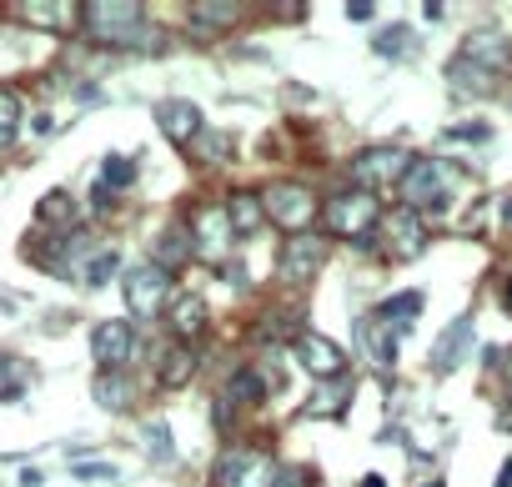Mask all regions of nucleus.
<instances>
[{
  "instance_id": "1",
  "label": "nucleus",
  "mask_w": 512,
  "mask_h": 487,
  "mask_svg": "<svg viewBox=\"0 0 512 487\" xmlns=\"http://www.w3.org/2000/svg\"><path fill=\"white\" fill-rule=\"evenodd\" d=\"M81 26L101 46H121V51L161 46V31L151 26L146 6H136V0H86V6H81Z\"/></svg>"
},
{
  "instance_id": "2",
  "label": "nucleus",
  "mask_w": 512,
  "mask_h": 487,
  "mask_svg": "<svg viewBox=\"0 0 512 487\" xmlns=\"http://www.w3.org/2000/svg\"><path fill=\"white\" fill-rule=\"evenodd\" d=\"M447 76L457 91H492L502 76H512V36L502 26H477Z\"/></svg>"
},
{
  "instance_id": "3",
  "label": "nucleus",
  "mask_w": 512,
  "mask_h": 487,
  "mask_svg": "<svg viewBox=\"0 0 512 487\" xmlns=\"http://www.w3.org/2000/svg\"><path fill=\"white\" fill-rule=\"evenodd\" d=\"M462 186H467V171H462L457 161H447V156H412L407 176L397 181L402 201H407L417 216H422V211H447V206L462 196Z\"/></svg>"
},
{
  "instance_id": "4",
  "label": "nucleus",
  "mask_w": 512,
  "mask_h": 487,
  "mask_svg": "<svg viewBox=\"0 0 512 487\" xmlns=\"http://www.w3.org/2000/svg\"><path fill=\"white\" fill-rule=\"evenodd\" d=\"M277 452L256 447V442H231L216 462H211V487H277Z\"/></svg>"
},
{
  "instance_id": "5",
  "label": "nucleus",
  "mask_w": 512,
  "mask_h": 487,
  "mask_svg": "<svg viewBox=\"0 0 512 487\" xmlns=\"http://www.w3.org/2000/svg\"><path fill=\"white\" fill-rule=\"evenodd\" d=\"M427 241H432L427 216H417L412 206L382 211V221H377V247H382L387 262H417V257L427 252Z\"/></svg>"
},
{
  "instance_id": "6",
  "label": "nucleus",
  "mask_w": 512,
  "mask_h": 487,
  "mask_svg": "<svg viewBox=\"0 0 512 487\" xmlns=\"http://www.w3.org/2000/svg\"><path fill=\"white\" fill-rule=\"evenodd\" d=\"M377 221H382V206H377V196L362 191V186L337 191V196L322 206V226H327L332 236H342V241H367Z\"/></svg>"
},
{
  "instance_id": "7",
  "label": "nucleus",
  "mask_w": 512,
  "mask_h": 487,
  "mask_svg": "<svg viewBox=\"0 0 512 487\" xmlns=\"http://www.w3.org/2000/svg\"><path fill=\"white\" fill-rule=\"evenodd\" d=\"M262 206H267V216H272L282 231H292V236H302V231L322 216L312 186H302V181H272V186L262 191Z\"/></svg>"
},
{
  "instance_id": "8",
  "label": "nucleus",
  "mask_w": 512,
  "mask_h": 487,
  "mask_svg": "<svg viewBox=\"0 0 512 487\" xmlns=\"http://www.w3.org/2000/svg\"><path fill=\"white\" fill-rule=\"evenodd\" d=\"M126 307H131V317H161L166 307H171V272L166 267H156V262H141V267H131L126 272Z\"/></svg>"
},
{
  "instance_id": "9",
  "label": "nucleus",
  "mask_w": 512,
  "mask_h": 487,
  "mask_svg": "<svg viewBox=\"0 0 512 487\" xmlns=\"http://www.w3.org/2000/svg\"><path fill=\"white\" fill-rule=\"evenodd\" d=\"M186 231H191V252H196L206 267H226V257H231V241H236L226 206H201V211L186 221Z\"/></svg>"
},
{
  "instance_id": "10",
  "label": "nucleus",
  "mask_w": 512,
  "mask_h": 487,
  "mask_svg": "<svg viewBox=\"0 0 512 487\" xmlns=\"http://www.w3.org/2000/svg\"><path fill=\"white\" fill-rule=\"evenodd\" d=\"M407 166H412V151H402V146H362V151L352 156V181H357L362 191L392 186V181L407 176Z\"/></svg>"
},
{
  "instance_id": "11",
  "label": "nucleus",
  "mask_w": 512,
  "mask_h": 487,
  "mask_svg": "<svg viewBox=\"0 0 512 487\" xmlns=\"http://www.w3.org/2000/svg\"><path fill=\"white\" fill-rule=\"evenodd\" d=\"M292 357H297V367L312 382H337L347 372V352L332 337H322V332H297L292 337Z\"/></svg>"
},
{
  "instance_id": "12",
  "label": "nucleus",
  "mask_w": 512,
  "mask_h": 487,
  "mask_svg": "<svg viewBox=\"0 0 512 487\" xmlns=\"http://www.w3.org/2000/svg\"><path fill=\"white\" fill-rule=\"evenodd\" d=\"M131 352H136L131 322H96V332H91V357L101 362V372H121V367L131 362Z\"/></svg>"
},
{
  "instance_id": "13",
  "label": "nucleus",
  "mask_w": 512,
  "mask_h": 487,
  "mask_svg": "<svg viewBox=\"0 0 512 487\" xmlns=\"http://www.w3.org/2000/svg\"><path fill=\"white\" fill-rule=\"evenodd\" d=\"M322 257H327V241H322V236H312V231L292 236L287 252H282V282H292V287L312 282L317 267H322Z\"/></svg>"
},
{
  "instance_id": "14",
  "label": "nucleus",
  "mask_w": 512,
  "mask_h": 487,
  "mask_svg": "<svg viewBox=\"0 0 512 487\" xmlns=\"http://www.w3.org/2000/svg\"><path fill=\"white\" fill-rule=\"evenodd\" d=\"M156 126H161V136L176 141V146H191V141L206 131V126H201V106H196V101H181V96H171V101L156 106Z\"/></svg>"
},
{
  "instance_id": "15",
  "label": "nucleus",
  "mask_w": 512,
  "mask_h": 487,
  "mask_svg": "<svg viewBox=\"0 0 512 487\" xmlns=\"http://www.w3.org/2000/svg\"><path fill=\"white\" fill-rule=\"evenodd\" d=\"M472 337H477V322H472V317H457V322H447V332L437 337V347H432L427 367H432L437 377L457 372V367H462V357H467V347H472Z\"/></svg>"
},
{
  "instance_id": "16",
  "label": "nucleus",
  "mask_w": 512,
  "mask_h": 487,
  "mask_svg": "<svg viewBox=\"0 0 512 487\" xmlns=\"http://www.w3.org/2000/svg\"><path fill=\"white\" fill-rule=\"evenodd\" d=\"M357 347H362L377 367H397V327H392V322H382L377 312L357 322Z\"/></svg>"
},
{
  "instance_id": "17",
  "label": "nucleus",
  "mask_w": 512,
  "mask_h": 487,
  "mask_svg": "<svg viewBox=\"0 0 512 487\" xmlns=\"http://www.w3.org/2000/svg\"><path fill=\"white\" fill-rule=\"evenodd\" d=\"M352 392H357V382H352V377L317 382V387H312V397H307V407H302V417H327V422H337V417L352 407Z\"/></svg>"
},
{
  "instance_id": "18",
  "label": "nucleus",
  "mask_w": 512,
  "mask_h": 487,
  "mask_svg": "<svg viewBox=\"0 0 512 487\" xmlns=\"http://www.w3.org/2000/svg\"><path fill=\"white\" fill-rule=\"evenodd\" d=\"M16 16L41 31H71L81 21V6H71V0H31V6H16Z\"/></svg>"
},
{
  "instance_id": "19",
  "label": "nucleus",
  "mask_w": 512,
  "mask_h": 487,
  "mask_svg": "<svg viewBox=\"0 0 512 487\" xmlns=\"http://www.w3.org/2000/svg\"><path fill=\"white\" fill-rule=\"evenodd\" d=\"M226 216H231V231L236 236H256V231L267 226V206H262V196H256V191H231Z\"/></svg>"
},
{
  "instance_id": "20",
  "label": "nucleus",
  "mask_w": 512,
  "mask_h": 487,
  "mask_svg": "<svg viewBox=\"0 0 512 487\" xmlns=\"http://www.w3.org/2000/svg\"><path fill=\"white\" fill-rule=\"evenodd\" d=\"M206 302L196 297V292H181V297H171V327H176V337H186V347H191V337H201L206 332Z\"/></svg>"
},
{
  "instance_id": "21",
  "label": "nucleus",
  "mask_w": 512,
  "mask_h": 487,
  "mask_svg": "<svg viewBox=\"0 0 512 487\" xmlns=\"http://www.w3.org/2000/svg\"><path fill=\"white\" fill-rule=\"evenodd\" d=\"M267 397V377L262 372H251V367H241V372H231V382H226V392H221V402L236 412V407H256Z\"/></svg>"
},
{
  "instance_id": "22",
  "label": "nucleus",
  "mask_w": 512,
  "mask_h": 487,
  "mask_svg": "<svg viewBox=\"0 0 512 487\" xmlns=\"http://www.w3.org/2000/svg\"><path fill=\"white\" fill-rule=\"evenodd\" d=\"M131 171H136V166H131L126 156H106V161H101V181H96V206H106L116 191H126V186L136 181Z\"/></svg>"
},
{
  "instance_id": "23",
  "label": "nucleus",
  "mask_w": 512,
  "mask_h": 487,
  "mask_svg": "<svg viewBox=\"0 0 512 487\" xmlns=\"http://www.w3.org/2000/svg\"><path fill=\"white\" fill-rule=\"evenodd\" d=\"M186 16H191L201 31H226V26L241 21V6H226V0H196Z\"/></svg>"
},
{
  "instance_id": "24",
  "label": "nucleus",
  "mask_w": 512,
  "mask_h": 487,
  "mask_svg": "<svg viewBox=\"0 0 512 487\" xmlns=\"http://www.w3.org/2000/svg\"><path fill=\"white\" fill-rule=\"evenodd\" d=\"M36 211H41V221H46V226H56L61 236H66V231H76V196H71V191H51V196H41V206H36Z\"/></svg>"
},
{
  "instance_id": "25",
  "label": "nucleus",
  "mask_w": 512,
  "mask_h": 487,
  "mask_svg": "<svg viewBox=\"0 0 512 487\" xmlns=\"http://www.w3.org/2000/svg\"><path fill=\"white\" fill-rule=\"evenodd\" d=\"M231 151H236V141H231L226 131H201V136L191 141V156H196V161H206V166L231 161Z\"/></svg>"
},
{
  "instance_id": "26",
  "label": "nucleus",
  "mask_w": 512,
  "mask_h": 487,
  "mask_svg": "<svg viewBox=\"0 0 512 487\" xmlns=\"http://www.w3.org/2000/svg\"><path fill=\"white\" fill-rule=\"evenodd\" d=\"M91 397H96L101 407H111V412L131 407V387H126V377H121V372H101V377L91 382Z\"/></svg>"
},
{
  "instance_id": "27",
  "label": "nucleus",
  "mask_w": 512,
  "mask_h": 487,
  "mask_svg": "<svg viewBox=\"0 0 512 487\" xmlns=\"http://www.w3.org/2000/svg\"><path fill=\"white\" fill-rule=\"evenodd\" d=\"M196 372V352L181 342V347H171L166 357H161V387H181L186 377Z\"/></svg>"
},
{
  "instance_id": "28",
  "label": "nucleus",
  "mask_w": 512,
  "mask_h": 487,
  "mask_svg": "<svg viewBox=\"0 0 512 487\" xmlns=\"http://www.w3.org/2000/svg\"><path fill=\"white\" fill-rule=\"evenodd\" d=\"M191 257V231L186 226H171L166 236H161V247H156V267H176V262H186Z\"/></svg>"
},
{
  "instance_id": "29",
  "label": "nucleus",
  "mask_w": 512,
  "mask_h": 487,
  "mask_svg": "<svg viewBox=\"0 0 512 487\" xmlns=\"http://www.w3.org/2000/svg\"><path fill=\"white\" fill-rule=\"evenodd\" d=\"M417 312H422V292H397L392 302H382V307H377V317H382V322H392L397 332H402Z\"/></svg>"
},
{
  "instance_id": "30",
  "label": "nucleus",
  "mask_w": 512,
  "mask_h": 487,
  "mask_svg": "<svg viewBox=\"0 0 512 487\" xmlns=\"http://www.w3.org/2000/svg\"><path fill=\"white\" fill-rule=\"evenodd\" d=\"M31 387V367L21 357H0V402H11Z\"/></svg>"
},
{
  "instance_id": "31",
  "label": "nucleus",
  "mask_w": 512,
  "mask_h": 487,
  "mask_svg": "<svg viewBox=\"0 0 512 487\" xmlns=\"http://www.w3.org/2000/svg\"><path fill=\"white\" fill-rule=\"evenodd\" d=\"M21 136V96L11 86H0V151Z\"/></svg>"
},
{
  "instance_id": "32",
  "label": "nucleus",
  "mask_w": 512,
  "mask_h": 487,
  "mask_svg": "<svg viewBox=\"0 0 512 487\" xmlns=\"http://www.w3.org/2000/svg\"><path fill=\"white\" fill-rule=\"evenodd\" d=\"M141 437H146V447H151V457H156V462H171V457H176L166 417H151V422H141Z\"/></svg>"
},
{
  "instance_id": "33",
  "label": "nucleus",
  "mask_w": 512,
  "mask_h": 487,
  "mask_svg": "<svg viewBox=\"0 0 512 487\" xmlns=\"http://www.w3.org/2000/svg\"><path fill=\"white\" fill-rule=\"evenodd\" d=\"M116 272H121V257H116V252H96L91 267H86V287H106Z\"/></svg>"
},
{
  "instance_id": "34",
  "label": "nucleus",
  "mask_w": 512,
  "mask_h": 487,
  "mask_svg": "<svg viewBox=\"0 0 512 487\" xmlns=\"http://www.w3.org/2000/svg\"><path fill=\"white\" fill-rule=\"evenodd\" d=\"M447 136H452V141H477V146H487V141H492V126H487V121H462V126H447Z\"/></svg>"
},
{
  "instance_id": "35",
  "label": "nucleus",
  "mask_w": 512,
  "mask_h": 487,
  "mask_svg": "<svg viewBox=\"0 0 512 487\" xmlns=\"http://www.w3.org/2000/svg\"><path fill=\"white\" fill-rule=\"evenodd\" d=\"M71 472L86 477V482H116V477H121L111 462H71Z\"/></svg>"
},
{
  "instance_id": "36",
  "label": "nucleus",
  "mask_w": 512,
  "mask_h": 487,
  "mask_svg": "<svg viewBox=\"0 0 512 487\" xmlns=\"http://www.w3.org/2000/svg\"><path fill=\"white\" fill-rule=\"evenodd\" d=\"M407 46H412L407 26H392V31H382V36H377V51H382V56H392V51H407Z\"/></svg>"
},
{
  "instance_id": "37",
  "label": "nucleus",
  "mask_w": 512,
  "mask_h": 487,
  "mask_svg": "<svg viewBox=\"0 0 512 487\" xmlns=\"http://www.w3.org/2000/svg\"><path fill=\"white\" fill-rule=\"evenodd\" d=\"M312 482V467H282L277 472V487H307Z\"/></svg>"
},
{
  "instance_id": "38",
  "label": "nucleus",
  "mask_w": 512,
  "mask_h": 487,
  "mask_svg": "<svg viewBox=\"0 0 512 487\" xmlns=\"http://www.w3.org/2000/svg\"><path fill=\"white\" fill-rule=\"evenodd\" d=\"M372 16H377V11H372V0H357V6L347 0V21H357V26H362V21H372Z\"/></svg>"
},
{
  "instance_id": "39",
  "label": "nucleus",
  "mask_w": 512,
  "mask_h": 487,
  "mask_svg": "<svg viewBox=\"0 0 512 487\" xmlns=\"http://www.w3.org/2000/svg\"><path fill=\"white\" fill-rule=\"evenodd\" d=\"M492 487H512V457L497 467V477H492Z\"/></svg>"
},
{
  "instance_id": "40",
  "label": "nucleus",
  "mask_w": 512,
  "mask_h": 487,
  "mask_svg": "<svg viewBox=\"0 0 512 487\" xmlns=\"http://www.w3.org/2000/svg\"><path fill=\"white\" fill-rule=\"evenodd\" d=\"M502 307H507V312H512V277H507V282H502Z\"/></svg>"
},
{
  "instance_id": "41",
  "label": "nucleus",
  "mask_w": 512,
  "mask_h": 487,
  "mask_svg": "<svg viewBox=\"0 0 512 487\" xmlns=\"http://www.w3.org/2000/svg\"><path fill=\"white\" fill-rule=\"evenodd\" d=\"M502 221H507V231H512V196L502 201Z\"/></svg>"
},
{
  "instance_id": "42",
  "label": "nucleus",
  "mask_w": 512,
  "mask_h": 487,
  "mask_svg": "<svg viewBox=\"0 0 512 487\" xmlns=\"http://www.w3.org/2000/svg\"><path fill=\"white\" fill-rule=\"evenodd\" d=\"M362 487H387V482H382V477L372 472V477H362Z\"/></svg>"
},
{
  "instance_id": "43",
  "label": "nucleus",
  "mask_w": 512,
  "mask_h": 487,
  "mask_svg": "<svg viewBox=\"0 0 512 487\" xmlns=\"http://www.w3.org/2000/svg\"><path fill=\"white\" fill-rule=\"evenodd\" d=\"M507 382H512V347H507Z\"/></svg>"
},
{
  "instance_id": "44",
  "label": "nucleus",
  "mask_w": 512,
  "mask_h": 487,
  "mask_svg": "<svg viewBox=\"0 0 512 487\" xmlns=\"http://www.w3.org/2000/svg\"><path fill=\"white\" fill-rule=\"evenodd\" d=\"M427 487H447V482H442V477H432V482H427Z\"/></svg>"
}]
</instances>
